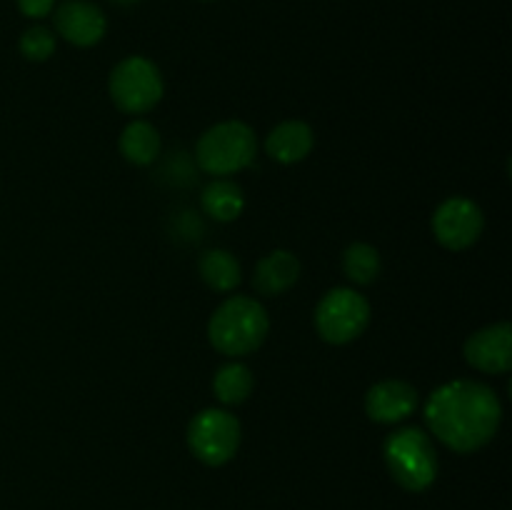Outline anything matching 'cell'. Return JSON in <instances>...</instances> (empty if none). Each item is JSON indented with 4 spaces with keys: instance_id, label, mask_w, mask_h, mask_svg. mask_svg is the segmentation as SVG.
Segmentation results:
<instances>
[{
    "instance_id": "1",
    "label": "cell",
    "mask_w": 512,
    "mask_h": 510,
    "mask_svg": "<svg viewBox=\"0 0 512 510\" xmlns=\"http://www.w3.org/2000/svg\"><path fill=\"white\" fill-rule=\"evenodd\" d=\"M425 423L430 433L460 455L478 453L498 435L503 403L490 385L478 380H450L425 400Z\"/></svg>"
},
{
    "instance_id": "2",
    "label": "cell",
    "mask_w": 512,
    "mask_h": 510,
    "mask_svg": "<svg viewBox=\"0 0 512 510\" xmlns=\"http://www.w3.org/2000/svg\"><path fill=\"white\" fill-rule=\"evenodd\" d=\"M268 330V310L250 295H230L208 320L210 345L233 360L255 353L268 338Z\"/></svg>"
},
{
    "instance_id": "3",
    "label": "cell",
    "mask_w": 512,
    "mask_h": 510,
    "mask_svg": "<svg viewBox=\"0 0 512 510\" xmlns=\"http://www.w3.org/2000/svg\"><path fill=\"white\" fill-rule=\"evenodd\" d=\"M383 458L395 483L410 493H423L438 478V453L423 428L393 430L383 443Z\"/></svg>"
},
{
    "instance_id": "4",
    "label": "cell",
    "mask_w": 512,
    "mask_h": 510,
    "mask_svg": "<svg viewBox=\"0 0 512 510\" xmlns=\"http://www.w3.org/2000/svg\"><path fill=\"white\" fill-rule=\"evenodd\" d=\"M258 153L255 130L243 120H223L205 130L195 143V160L203 173L228 178L250 168Z\"/></svg>"
},
{
    "instance_id": "5",
    "label": "cell",
    "mask_w": 512,
    "mask_h": 510,
    "mask_svg": "<svg viewBox=\"0 0 512 510\" xmlns=\"http://www.w3.org/2000/svg\"><path fill=\"white\" fill-rule=\"evenodd\" d=\"M108 93L120 113L145 115L163 100L165 83L153 60L145 55H128L110 70Z\"/></svg>"
},
{
    "instance_id": "6",
    "label": "cell",
    "mask_w": 512,
    "mask_h": 510,
    "mask_svg": "<svg viewBox=\"0 0 512 510\" xmlns=\"http://www.w3.org/2000/svg\"><path fill=\"white\" fill-rule=\"evenodd\" d=\"M315 330L330 345H348L365 333L370 323V303L353 288H333L315 308Z\"/></svg>"
},
{
    "instance_id": "7",
    "label": "cell",
    "mask_w": 512,
    "mask_h": 510,
    "mask_svg": "<svg viewBox=\"0 0 512 510\" xmlns=\"http://www.w3.org/2000/svg\"><path fill=\"white\" fill-rule=\"evenodd\" d=\"M243 440V428L233 413L223 408H205L188 425V448L210 468L230 463Z\"/></svg>"
},
{
    "instance_id": "8",
    "label": "cell",
    "mask_w": 512,
    "mask_h": 510,
    "mask_svg": "<svg viewBox=\"0 0 512 510\" xmlns=\"http://www.w3.org/2000/svg\"><path fill=\"white\" fill-rule=\"evenodd\" d=\"M430 225H433L435 240L445 250L460 253V250L473 248L480 240L485 230V215L475 200L453 195L435 208Z\"/></svg>"
},
{
    "instance_id": "9",
    "label": "cell",
    "mask_w": 512,
    "mask_h": 510,
    "mask_svg": "<svg viewBox=\"0 0 512 510\" xmlns=\"http://www.w3.org/2000/svg\"><path fill=\"white\" fill-rule=\"evenodd\" d=\"M465 363L488 375H503L512 368V325L493 323L465 340Z\"/></svg>"
},
{
    "instance_id": "10",
    "label": "cell",
    "mask_w": 512,
    "mask_h": 510,
    "mask_svg": "<svg viewBox=\"0 0 512 510\" xmlns=\"http://www.w3.org/2000/svg\"><path fill=\"white\" fill-rule=\"evenodd\" d=\"M53 20L55 33L75 48H93L105 38V30H108L105 13L88 0H65L63 5H58Z\"/></svg>"
},
{
    "instance_id": "11",
    "label": "cell",
    "mask_w": 512,
    "mask_h": 510,
    "mask_svg": "<svg viewBox=\"0 0 512 510\" xmlns=\"http://www.w3.org/2000/svg\"><path fill=\"white\" fill-rule=\"evenodd\" d=\"M415 408H418V390L408 380H380L365 393V413L373 423L398 425L408 420Z\"/></svg>"
},
{
    "instance_id": "12",
    "label": "cell",
    "mask_w": 512,
    "mask_h": 510,
    "mask_svg": "<svg viewBox=\"0 0 512 510\" xmlns=\"http://www.w3.org/2000/svg\"><path fill=\"white\" fill-rule=\"evenodd\" d=\"M315 148V133L303 120H283L265 138V153L280 165L303 163Z\"/></svg>"
},
{
    "instance_id": "13",
    "label": "cell",
    "mask_w": 512,
    "mask_h": 510,
    "mask_svg": "<svg viewBox=\"0 0 512 510\" xmlns=\"http://www.w3.org/2000/svg\"><path fill=\"white\" fill-rule=\"evenodd\" d=\"M300 260L290 250H270L268 255L258 260L253 273V288L260 295H283L285 290L293 288L300 278Z\"/></svg>"
},
{
    "instance_id": "14",
    "label": "cell",
    "mask_w": 512,
    "mask_h": 510,
    "mask_svg": "<svg viewBox=\"0 0 512 510\" xmlns=\"http://www.w3.org/2000/svg\"><path fill=\"white\" fill-rule=\"evenodd\" d=\"M120 155L128 160L130 165H138V168H148L158 160L160 148V133L153 123L148 120H130L123 128L118 140Z\"/></svg>"
},
{
    "instance_id": "15",
    "label": "cell",
    "mask_w": 512,
    "mask_h": 510,
    "mask_svg": "<svg viewBox=\"0 0 512 510\" xmlns=\"http://www.w3.org/2000/svg\"><path fill=\"white\" fill-rule=\"evenodd\" d=\"M200 205H203L205 215H210L218 223H233V220H238L243 215L245 193L233 180L215 178L203 188Z\"/></svg>"
},
{
    "instance_id": "16",
    "label": "cell",
    "mask_w": 512,
    "mask_h": 510,
    "mask_svg": "<svg viewBox=\"0 0 512 510\" xmlns=\"http://www.w3.org/2000/svg\"><path fill=\"white\" fill-rule=\"evenodd\" d=\"M198 273L208 288L218 290V293H230L243 283V268L240 260L235 258L230 250L213 248L205 250L198 260Z\"/></svg>"
},
{
    "instance_id": "17",
    "label": "cell",
    "mask_w": 512,
    "mask_h": 510,
    "mask_svg": "<svg viewBox=\"0 0 512 510\" xmlns=\"http://www.w3.org/2000/svg\"><path fill=\"white\" fill-rule=\"evenodd\" d=\"M253 373L245 363L230 360V363L220 365L218 373L213 375V393L223 405H240L250 398L253 393Z\"/></svg>"
},
{
    "instance_id": "18",
    "label": "cell",
    "mask_w": 512,
    "mask_h": 510,
    "mask_svg": "<svg viewBox=\"0 0 512 510\" xmlns=\"http://www.w3.org/2000/svg\"><path fill=\"white\" fill-rule=\"evenodd\" d=\"M383 260L375 245L353 243L343 253V273L353 285H370L378 280Z\"/></svg>"
},
{
    "instance_id": "19",
    "label": "cell",
    "mask_w": 512,
    "mask_h": 510,
    "mask_svg": "<svg viewBox=\"0 0 512 510\" xmlns=\"http://www.w3.org/2000/svg\"><path fill=\"white\" fill-rule=\"evenodd\" d=\"M18 48L30 63H45L55 53V35L45 25H33L18 40Z\"/></svg>"
},
{
    "instance_id": "20",
    "label": "cell",
    "mask_w": 512,
    "mask_h": 510,
    "mask_svg": "<svg viewBox=\"0 0 512 510\" xmlns=\"http://www.w3.org/2000/svg\"><path fill=\"white\" fill-rule=\"evenodd\" d=\"M15 3H18V10L25 15V18L40 20L45 18V15L53 13L55 0H15Z\"/></svg>"
},
{
    "instance_id": "21",
    "label": "cell",
    "mask_w": 512,
    "mask_h": 510,
    "mask_svg": "<svg viewBox=\"0 0 512 510\" xmlns=\"http://www.w3.org/2000/svg\"><path fill=\"white\" fill-rule=\"evenodd\" d=\"M115 5H120V8H133V5H138L140 0H113Z\"/></svg>"
}]
</instances>
